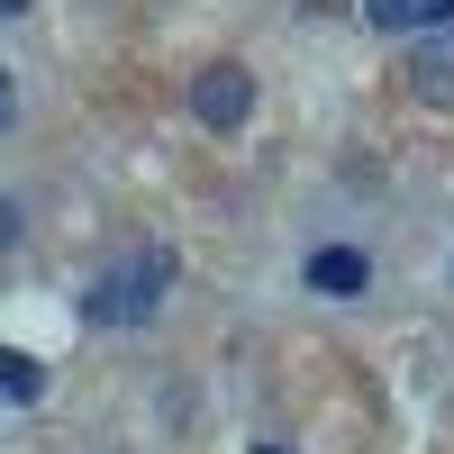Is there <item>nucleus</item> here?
Returning a JSON list of instances; mask_svg holds the SVG:
<instances>
[{
    "instance_id": "obj_1",
    "label": "nucleus",
    "mask_w": 454,
    "mask_h": 454,
    "mask_svg": "<svg viewBox=\"0 0 454 454\" xmlns=\"http://www.w3.org/2000/svg\"><path fill=\"white\" fill-rule=\"evenodd\" d=\"M173 282H182V254L173 246H137L119 263H100L91 291H82V327H145L173 300Z\"/></svg>"
},
{
    "instance_id": "obj_2",
    "label": "nucleus",
    "mask_w": 454,
    "mask_h": 454,
    "mask_svg": "<svg viewBox=\"0 0 454 454\" xmlns=\"http://www.w3.org/2000/svg\"><path fill=\"white\" fill-rule=\"evenodd\" d=\"M192 119H200L209 137H237V128L254 119V73H246L237 55H218V64L192 73Z\"/></svg>"
},
{
    "instance_id": "obj_3",
    "label": "nucleus",
    "mask_w": 454,
    "mask_h": 454,
    "mask_svg": "<svg viewBox=\"0 0 454 454\" xmlns=\"http://www.w3.org/2000/svg\"><path fill=\"white\" fill-rule=\"evenodd\" d=\"M400 82H409V100H427V109H454V27H427V36H409V64H400Z\"/></svg>"
},
{
    "instance_id": "obj_4",
    "label": "nucleus",
    "mask_w": 454,
    "mask_h": 454,
    "mask_svg": "<svg viewBox=\"0 0 454 454\" xmlns=\"http://www.w3.org/2000/svg\"><path fill=\"white\" fill-rule=\"evenodd\" d=\"M300 282H309L318 300H364V282H372V254H364V246H318Z\"/></svg>"
},
{
    "instance_id": "obj_5",
    "label": "nucleus",
    "mask_w": 454,
    "mask_h": 454,
    "mask_svg": "<svg viewBox=\"0 0 454 454\" xmlns=\"http://www.w3.org/2000/svg\"><path fill=\"white\" fill-rule=\"evenodd\" d=\"M364 19L382 27V36H427L445 19V0H364Z\"/></svg>"
},
{
    "instance_id": "obj_6",
    "label": "nucleus",
    "mask_w": 454,
    "mask_h": 454,
    "mask_svg": "<svg viewBox=\"0 0 454 454\" xmlns=\"http://www.w3.org/2000/svg\"><path fill=\"white\" fill-rule=\"evenodd\" d=\"M0 400H10V409L46 400V364H36V355H19V346H0Z\"/></svg>"
},
{
    "instance_id": "obj_7",
    "label": "nucleus",
    "mask_w": 454,
    "mask_h": 454,
    "mask_svg": "<svg viewBox=\"0 0 454 454\" xmlns=\"http://www.w3.org/2000/svg\"><path fill=\"white\" fill-rule=\"evenodd\" d=\"M19 237H27V209H19L10 192H0V246H19Z\"/></svg>"
},
{
    "instance_id": "obj_8",
    "label": "nucleus",
    "mask_w": 454,
    "mask_h": 454,
    "mask_svg": "<svg viewBox=\"0 0 454 454\" xmlns=\"http://www.w3.org/2000/svg\"><path fill=\"white\" fill-rule=\"evenodd\" d=\"M19 119V91H10V64H0V128Z\"/></svg>"
},
{
    "instance_id": "obj_9",
    "label": "nucleus",
    "mask_w": 454,
    "mask_h": 454,
    "mask_svg": "<svg viewBox=\"0 0 454 454\" xmlns=\"http://www.w3.org/2000/svg\"><path fill=\"white\" fill-rule=\"evenodd\" d=\"M19 10H27V0H0V19H19Z\"/></svg>"
},
{
    "instance_id": "obj_10",
    "label": "nucleus",
    "mask_w": 454,
    "mask_h": 454,
    "mask_svg": "<svg viewBox=\"0 0 454 454\" xmlns=\"http://www.w3.org/2000/svg\"><path fill=\"white\" fill-rule=\"evenodd\" d=\"M445 291H454V263H445Z\"/></svg>"
},
{
    "instance_id": "obj_11",
    "label": "nucleus",
    "mask_w": 454,
    "mask_h": 454,
    "mask_svg": "<svg viewBox=\"0 0 454 454\" xmlns=\"http://www.w3.org/2000/svg\"><path fill=\"white\" fill-rule=\"evenodd\" d=\"M263 454H282V445H263Z\"/></svg>"
}]
</instances>
